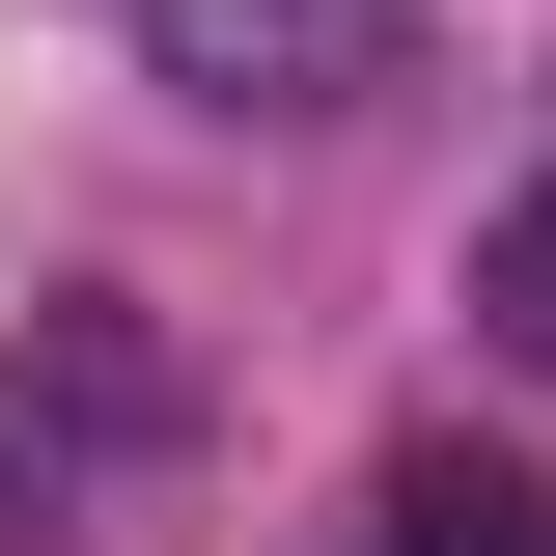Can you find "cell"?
Listing matches in <instances>:
<instances>
[{
	"instance_id": "obj_4",
	"label": "cell",
	"mask_w": 556,
	"mask_h": 556,
	"mask_svg": "<svg viewBox=\"0 0 556 556\" xmlns=\"http://www.w3.org/2000/svg\"><path fill=\"white\" fill-rule=\"evenodd\" d=\"M0 501H56V473H0Z\"/></svg>"
},
{
	"instance_id": "obj_3",
	"label": "cell",
	"mask_w": 556,
	"mask_h": 556,
	"mask_svg": "<svg viewBox=\"0 0 556 556\" xmlns=\"http://www.w3.org/2000/svg\"><path fill=\"white\" fill-rule=\"evenodd\" d=\"M473 334L556 390V195H501V223H473Z\"/></svg>"
},
{
	"instance_id": "obj_1",
	"label": "cell",
	"mask_w": 556,
	"mask_h": 556,
	"mask_svg": "<svg viewBox=\"0 0 556 556\" xmlns=\"http://www.w3.org/2000/svg\"><path fill=\"white\" fill-rule=\"evenodd\" d=\"M139 56L195 112H362L390 84V0H139Z\"/></svg>"
},
{
	"instance_id": "obj_2",
	"label": "cell",
	"mask_w": 556,
	"mask_h": 556,
	"mask_svg": "<svg viewBox=\"0 0 556 556\" xmlns=\"http://www.w3.org/2000/svg\"><path fill=\"white\" fill-rule=\"evenodd\" d=\"M362 556H556V501H529V473H473V445H417V473L362 501Z\"/></svg>"
}]
</instances>
